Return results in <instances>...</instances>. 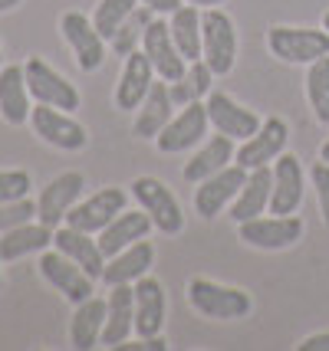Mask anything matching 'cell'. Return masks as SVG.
<instances>
[{
    "mask_svg": "<svg viewBox=\"0 0 329 351\" xmlns=\"http://www.w3.org/2000/svg\"><path fill=\"white\" fill-rule=\"evenodd\" d=\"M266 46L280 62L310 66V62L329 56V33L310 30V27H270Z\"/></svg>",
    "mask_w": 329,
    "mask_h": 351,
    "instance_id": "obj_3",
    "label": "cell"
},
{
    "mask_svg": "<svg viewBox=\"0 0 329 351\" xmlns=\"http://www.w3.org/2000/svg\"><path fill=\"white\" fill-rule=\"evenodd\" d=\"M0 69H3V49H0Z\"/></svg>",
    "mask_w": 329,
    "mask_h": 351,
    "instance_id": "obj_46",
    "label": "cell"
},
{
    "mask_svg": "<svg viewBox=\"0 0 329 351\" xmlns=\"http://www.w3.org/2000/svg\"><path fill=\"white\" fill-rule=\"evenodd\" d=\"M139 3H145L152 14H168V16H172L174 10L185 3V0H139Z\"/></svg>",
    "mask_w": 329,
    "mask_h": 351,
    "instance_id": "obj_39",
    "label": "cell"
},
{
    "mask_svg": "<svg viewBox=\"0 0 329 351\" xmlns=\"http://www.w3.org/2000/svg\"><path fill=\"white\" fill-rule=\"evenodd\" d=\"M234 138H227V135H214V138H207V145H204L201 152L191 158L188 165H185V171H181V178L191 184H198L204 181V178H211V174H218L220 168H227L231 161H234Z\"/></svg>",
    "mask_w": 329,
    "mask_h": 351,
    "instance_id": "obj_29",
    "label": "cell"
},
{
    "mask_svg": "<svg viewBox=\"0 0 329 351\" xmlns=\"http://www.w3.org/2000/svg\"><path fill=\"white\" fill-rule=\"evenodd\" d=\"M270 191H273V171H270V165L266 168H253L247 174L244 187H240V194L231 204V220L244 223V220L260 217L270 207Z\"/></svg>",
    "mask_w": 329,
    "mask_h": 351,
    "instance_id": "obj_27",
    "label": "cell"
},
{
    "mask_svg": "<svg viewBox=\"0 0 329 351\" xmlns=\"http://www.w3.org/2000/svg\"><path fill=\"white\" fill-rule=\"evenodd\" d=\"M306 178L297 154L283 152L273 161V191H270V214H297L303 204Z\"/></svg>",
    "mask_w": 329,
    "mask_h": 351,
    "instance_id": "obj_18",
    "label": "cell"
},
{
    "mask_svg": "<svg viewBox=\"0 0 329 351\" xmlns=\"http://www.w3.org/2000/svg\"><path fill=\"white\" fill-rule=\"evenodd\" d=\"M135 7H139V0H99V3H95L93 23H95V30L106 36V43H109L112 36H115V30L132 16Z\"/></svg>",
    "mask_w": 329,
    "mask_h": 351,
    "instance_id": "obj_32",
    "label": "cell"
},
{
    "mask_svg": "<svg viewBox=\"0 0 329 351\" xmlns=\"http://www.w3.org/2000/svg\"><path fill=\"white\" fill-rule=\"evenodd\" d=\"M201 60L214 76H227L237 62V30L234 20L220 7H207L201 14Z\"/></svg>",
    "mask_w": 329,
    "mask_h": 351,
    "instance_id": "obj_2",
    "label": "cell"
},
{
    "mask_svg": "<svg viewBox=\"0 0 329 351\" xmlns=\"http://www.w3.org/2000/svg\"><path fill=\"white\" fill-rule=\"evenodd\" d=\"M53 246V227L47 223H20V227L0 233V260L3 263H16L23 256H33V253H43Z\"/></svg>",
    "mask_w": 329,
    "mask_h": 351,
    "instance_id": "obj_26",
    "label": "cell"
},
{
    "mask_svg": "<svg viewBox=\"0 0 329 351\" xmlns=\"http://www.w3.org/2000/svg\"><path fill=\"white\" fill-rule=\"evenodd\" d=\"M237 237L253 250H286L303 237V220L297 214L253 217V220L237 223Z\"/></svg>",
    "mask_w": 329,
    "mask_h": 351,
    "instance_id": "obj_9",
    "label": "cell"
},
{
    "mask_svg": "<svg viewBox=\"0 0 329 351\" xmlns=\"http://www.w3.org/2000/svg\"><path fill=\"white\" fill-rule=\"evenodd\" d=\"M23 0H0V14H10L14 7H20Z\"/></svg>",
    "mask_w": 329,
    "mask_h": 351,
    "instance_id": "obj_42",
    "label": "cell"
},
{
    "mask_svg": "<svg viewBox=\"0 0 329 351\" xmlns=\"http://www.w3.org/2000/svg\"><path fill=\"white\" fill-rule=\"evenodd\" d=\"M323 30H326V33H329V14H326V16H323Z\"/></svg>",
    "mask_w": 329,
    "mask_h": 351,
    "instance_id": "obj_44",
    "label": "cell"
},
{
    "mask_svg": "<svg viewBox=\"0 0 329 351\" xmlns=\"http://www.w3.org/2000/svg\"><path fill=\"white\" fill-rule=\"evenodd\" d=\"M60 30H63V40L69 43L73 56H76V66L82 73H95L106 62V36L95 30L93 16L69 10V14L60 16Z\"/></svg>",
    "mask_w": 329,
    "mask_h": 351,
    "instance_id": "obj_8",
    "label": "cell"
},
{
    "mask_svg": "<svg viewBox=\"0 0 329 351\" xmlns=\"http://www.w3.org/2000/svg\"><path fill=\"white\" fill-rule=\"evenodd\" d=\"M174 115V99H172V89H168V82L161 79V82H152V89L145 95V102L139 106V115H135V125H132V132L139 138H148V141H155L158 132L165 128V125L172 122Z\"/></svg>",
    "mask_w": 329,
    "mask_h": 351,
    "instance_id": "obj_25",
    "label": "cell"
},
{
    "mask_svg": "<svg viewBox=\"0 0 329 351\" xmlns=\"http://www.w3.org/2000/svg\"><path fill=\"white\" fill-rule=\"evenodd\" d=\"M30 86H27V73L23 66H3L0 69V119L7 125H20L30 122V112H33V102H30Z\"/></svg>",
    "mask_w": 329,
    "mask_h": 351,
    "instance_id": "obj_20",
    "label": "cell"
},
{
    "mask_svg": "<svg viewBox=\"0 0 329 351\" xmlns=\"http://www.w3.org/2000/svg\"><path fill=\"white\" fill-rule=\"evenodd\" d=\"M310 181L316 187V197H319V214H323V223L329 227V161H316L313 171H310Z\"/></svg>",
    "mask_w": 329,
    "mask_h": 351,
    "instance_id": "obj_36",
    "label": "cell"
},
{
    "mask_svg": "<svg viewBox=\"0 0 329 351\" xmlns=\"http://www.w3.org/2000/svg\"><path fill=\"white\" fill-rule=\"evenodd\" d=\"M40 276L47 279L53 289L63 295L66 302H73V306H79V302H86L89 295H93V276L86 273L82 266H76V263L69 260L66 253H60L56 246L53 250H43L40 253Z\"/></svg>",
    "mask_w": 329,
    "mask_h": 351,
    "instance_id": "obj_7",
    "label": "cell"
},
{
    "mask_svg": "<svg viewBox=\"0 0 329 351\" xmlns=\"http://www.w3.org/2000/svg\"><path fill=\"white\" fill-rule=\"evenodd\" d=\"M128 187H132V197H135V204H139L141 210L152 217V223H155L165 237H174V233H181V230H185V214H181V204L174 200V194L161 181H158V178H135Z\"/></svg>",
    "mask_w": 329,
    "mask_h": 351,
    "instance_id": "obj_5",
    "label": "cell"
},
{
    "mask_svg": "<svg viewBox=\"0 0 329 351\" xmlns=\"http://www.w3.org/2000/svg\"><path fill=\"white\" fill-rule=\"evenodd\" d=\"M188 302L198 315L218 319V322L247 319L253 308L251 292L234 289V286H218V282H211L204 276H194L188 282Z\"/></svg>",
    "mask_w": 329,
    "mask_h": 351,
    "instance_id": "obj_1",
    "label": "cell"
},
{
    "mask_svg": "<svg viewBox=\"0 0 329 351\" xmlns=\"http://www.w3.org/2000/svg\"><path fill=\"white\" fill-rule=\"evenodd\" d=\"M185 3H191V7H201V10H207V7H220L224 0H185Z\"/></svg>",
    "mask_w": 329,
    "mask_h": 351,
    "instance_id": "obj_41",
    "label": "cell"
},
{
    "mask_svg": "<svg viewBox=\"0 0 329 351\" xmlns=\"http://www.w3.org/2000/svg\"><path fill=\"white\" fill-rule=\"evenodd\" d=\"M168 89H172L174 106H191V102H198V99H201V95H198V89L191 86L188 76H181L178 82H168Z\"/></svg>",
    "mask_w": 329,
    "mask_h": 351,
    "instance_id": "obj_38",
    "label": "cell"
},
{
    "mask_svg": "<svg viewBox=\"0 0 329 351\" xmlns=\"http://www.w3.org/2000/svg\"><path fill=\"white\" fill-rule=\"evenodd\" d=\"M207 106L204 102H191V106H181L178 115H172V122L165 125L161 132H158L155 145L161 154H181L194 148L204 135H207Z\"/></svg>",
    "mask_w": 329,
    "mask_h": 351,
    "instance_id": "obj_12",
    "label": "cell"
},
{
    "mask_svg": "<svg viewBox=\"0 0 329 351\" xmlns=\"http://www.w3.org/2000/svg\"><path fill=\"white\" fill-rule=\"evenodd\" d=\"M155 79V66L148 62L145 49H132L126 56L122 76L115 82V108L119 112H139V106L145 102V95H148Z\"/></svg>",
    "mask_w": 329,
    "mask_h": 351,
    "instance_id": "obj_17",
    "label": "cell"
},
{
    "mask_svg": "<svg viewBox=\"0 0 329 351\" xmlns=\"http://www.w3.org/2000/svg\"><path fill=\"white\" fill-rule=\"evenodd\" d=\"M126 204H128V194L122 187H102V191L89 194L86 200H79L76 207L66 214V227L86 230V233L95 237L99 230H106L115 217L126 210Z\"/></svg>",
    "mask_w": 329,
    "mask_h": 351,
    "instance_id": "obj_11",
    "label": "cell"
},
{
    "mask_svg": "<svg viewBox=\"0 0 329 351\" xmlns=\"http://www.w3.org/2000/svg\"><path fill=\"white\" fill-rule=\"evenodd\" d=\"M155 263V246L148 240H139V243L126 246L122 253H115L106 260V269H102V282L106 286H122V282H139L141 276H148Z\"/></svg>",
    "mask_w": 329,
    "mask_h": 351,
    "instance_id": "obj_23",
    "label": "cell"
},
{
    "mask_svg": "<svg viewBox=\"0 0 329 351\" xmlns=\"http://www.w3.org/2000/svg\"><path fill=\"white\" fill-rule=\"evenodd\" d=\"M135 286V335L139 338H152V335H161L165 328V286L152 279V276H141Z\"/></svg>",
    "mask_w": 329,
    "mask_h": 351,
    "instance_id": "obj_21",
    "label": "cell"
},
{
    "mask_svg": "<svg viewBox=\"0 0 329 351\" xmlns=\"http://www.w3.org/2000/svg\"><path fill=\"white\" fill-rule=\"evenodd\" d=\"M33 217H36V204L30 197L7 200V204H0V233L20 227V223H30Z\"/></svg>",
    "mask_w": 329,
    "mask_h": 351,
    "instance_id": "obj_34",
    "label": "cell"
},
{
    "mask_svg": "<svg viewBox=\"0 0 329 351\" xmlns=\"http://www.w3.org/2000/svg\"><path fill=\"white\" fill-rule=\"evenodd\" d=\"M23 73H27V86H30L33 102L63 108V112H76L79 108V102H82V99H79V89L60 73V69H53L47 60L30 56L27 66H23Z\"/></svg>",
    "mask_w": 329,
    "mask_h": 351,
    "instance_id": "obj_6",
    "label": "cell"
},
{
    "mask_svg": "<svg viewBox=\"0 0 329 351\" xmlns=\"http://www.w3.org/2000/svg\"><path fill=\"white\" fill-rule=\"evenodd\" d=\"M82 191H86V178H82L79 171H63V174H56V178L40 191V197H36V220L47 223V227H53V230L63 227L66 214L79 204Z\"/></svg>",
    "mask_w": 329,
    "mask_h": 351,
    "instance_id": "obj_10",
    "label": "cell"
},
{
    "mask_svg": "<svg viewBox=\"0 0 329 351\" xmlns=\"http://www.w3.org/2000/svg\"><path fill=\"white\" fill-rule=\"evenodd\" d=\"M299 351H329V332H319V335H310L303 345H297Z\"/></svg>",
    "mask_w": 329,
    "mask_h": 351,
    "instance_id": "obj_40",
    "label": "cell"
},
{
    "mask_svg": "<svg viewBox=\"0 0 329 351\" xmlns=\"http://www.w3.org/2000/svg\"><path fill=\"white\" fill-rule=\"evenodd\" d=\"M306 99H310L316 122L329 125V56L310 62V69H306Z\"/></svg>",
    "mask_w": 329,
    "mask_h": 351,
    "instance_id": "obj_31",
    "label": "cell"
},
{
    "mask_svg": "<svg viewBox=\"0 0 329 351\" xmlns=\"http://www.w3.org/2000/svg\"><path fill=\"white\" fill-rule=\"evenodd\" d=\"M30 187H33V178L27 171H0V204L30 197Z\"/></svg>",
    "mask_w": 329,
    "mask_h": 351,
    "instance_id": "obj_35",
    "label": "cell"
},
{
    "mask_svg": "<svg viewBox=\"0 0 329 351\" xmlns=\"http://www.w3.org/2000/svg\"><path fill=\"white\" fill-rule=\"evenodd\" d=\"M141 49L148 62L155 66V76L165 79V82H178V79L188 73V60L181 56V49L174 46L172 40V27L165 20H152L145 27V36H141Z\"/></svg>",
    "mask_w": 329,
    "mask_h": 351,
    "instance_id": "obj_15",
    "label": "cell"
},
{
    "mask_svg": "<svg viewBox=\"0 0 329 351\" xmlns=\"http://www.w3.org/2000/svg\"><path fill=\"white\" fill-rule=\"evenodd\" d=\"M204 106H207V119L214 125V132L234 138V141H247V138L264 125V119H260L257 112L237 106L231 95H224V92H218V89H211L204 95Z\"/></svg>",
    "mask_w": 329,
    "mask_h": 351,
    "instance_id": "obj_16",
    "label": "cell"
},
{
    "mask_svg": "<svg viewBox=\"0 0 329 351\" xmlns=\"http://www.w3.org/2000/svg\"><path fill=\"white\" fill-rule=\"evenodd\" d=\"M106 328V299L89 295L86 302H79L73 319H69V345L76 351H89L102 341Z\"/></svg>",
    "mask_w": 329,
    "mask_h": 351,
    "instance_id": "obj_28",
    "label": "cell"
},
{
    "mask_svg": "<svg viewBox=\"0 0 329 351\" xmlns=\"http://www.w3.org/2000/svg\"><path fill=\"white\" fill-rule=\"evenodd\" d=\"M247 174H251V171L240 168V165H227V168H220L218 174H211V178L198 181V191H194V210H198L204 220H214L227 204H234V197L240 194V187H244V181H247Z\"/></svg>",
    "mask_w": 329,
    "mask_h": 351,
    "instance_id": "obj_13",
    "label": "cell"
},
{
    "mask_svg": "<svg viewBox=\"0 0 329 351\" xmlns=\"http://www.w3.org/2000/svg\"><path fill=\"white\" fill-rule=\"evenodd\" d=\"M135 335V286L122 282L112 286L109 299H106V328H102V341L106 348H115Z\"/></svg>",
    "mask_w": 329,
    "mask_h": 351,
    "instance_id": "obj_19",
    "label": "cell"
},
{
    "mask_svg": "<svg viewBox=\"0 0 329 351\" xmlns=\"http://www.w3.org/2000/svg\"><path fill=\"white\" fill-rule=\"evenodd\" d=\"M286 138H290V128L283 119H264V125L247 141H240V148L234 152V165L247 171L266 168L270 161H277L286 152Z\"/></svg>",
    "mask_w": 329,
    "mask_h": 351,
    "instance_id": "obj_14",
    "label": "cell"
},
{
    "mask_svg": "<svg viewBox=\"0 0 329 351\" xmlns=\"http://www.w3.org/2000/svg\"><path fill=\"white\" fill-rule=\"evenodd\" d=\"M185 76L191 79V86L198 89V95H207V92L214 89L211 82H214V73H211V66L204 60H194V62H188V73Z\"/></svg>",
    "mask_w": 329,
    "mask_h": 351,
    "instance_id": "obj_37",
    "label": "cell"
},
{
    "mask_svg": "<svg viewBox=\"0 0 329 351\" xmlns=\"http://www.w3.org/2000/svg\"><path fill=\"white\" fill-rule=\"evenodd\" d=\"M168 27H172V40L181 49V56L188 62L201 60V14H198V7L181 3L172 14Z\"/></svg>",
    "mask_w": 329,
    "mask_h": 351,
    "instance_id": "obj_30",
    "label": "cell"
},
{
    "mask_svg": "<svg viewBox=\"0 0 329 351\" xmlns=\"http://www.w3.org/2000/svg\"><path fill=\"white\" fill-rule=\"evenodd\" d=\"M53 246L66 253L69 260L82 266L86 273L93 279H102V269H106V253L99 250V240H93V233L86 230H76V227H56L53 230Z\"/></svg>",
    "mask_w": 329,
    "mask_h": 351,
    "instance_id": "obj_22",
    "label": "cell"
},
{
    "mask_svg": "<svg viewBox=\"0 0 329 351\" xmlns=\"http://www.w3.org/2000/svg\"><path fill=\"white\" fill-rule=\"evenodd\" d=\"M319 158H323V161H329V141H323V148H319Z\"/></svg>",
    "mask_w": 329,
    "mask_h": 351,
    "instance_id": "obj_43",
    "label": "cell"
},
{
    "mask_svg": "<svg viewBox=\"0 0 329 351\" xmlns=\"http://www.w3.org/2000/svg\"><path fill=\"white\" fill-rule=\"evenodd\" d=\"M148 14H152L148 7H145V10H139V7H135V10H132V16H128L126 23L115 30V36H112L109 43H112V49H115L119 56H128L132 49H139V40L145 36V27L152 23V16H148Z\"/></svg>",
    "mask_w": 329,
    "mask_h": 351,
    "instance_id": "obj_33",
    "label": "cell"
},
{
    "mask_svg": "<svg viewBox=\"0 0 329 351\" xmlns=\"http://www.w3.org/2000/svg\"><path fill=\"white\" fill-rule=\"evenodd\" d=\"M0 263H3V260H0ZM0 289H3V266H0Z\"/></svg>",
    "mask_w": 329,
    "mask_h": 351,
    "instance_id": "obj_45",
    "label": "cell"
},
{
    "mask_svg": "<svg viewBox=\"0 0 329 351\" xmlns=\"http://www.w3.org/2000/svg\"><path fill=\"white\" fill-rule=\"evenodd\" d=\"M155 227L152 223V217L145 214V210H122V214L112 220L106 230H99V250L106 253V260L109 256H115V253H122L126 246H132V243H139V240H145L148 237V230Z\"/></svg>",
    "mask_w": 329,
    "mask_h": 351,
    "instance_id": "obj_24",
    "label": "cell"
},
{
    "mask_svg": "<svg viewBox=\"0 0 329 351\" xmlns=\"http://www.w3.org/2000/svg\"><path fill=\"white\" fill-rule=\"evenodd\" d=\"M30 128H33V135L40 138V141H47V145L60 148V152H82V148L89 145V132H86V125H79L69 112H63V108L43 106V102H36V106H33Z\"/></svg>",
    "mask_w": 329,
    "mask_h": 351,
    "instance_id": "obj_4",
    "label": "cell"
}]
</instances>
